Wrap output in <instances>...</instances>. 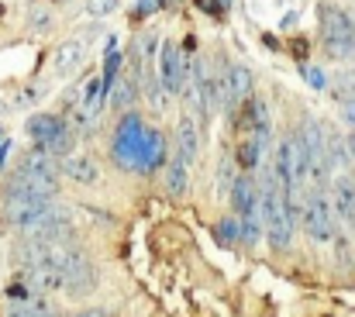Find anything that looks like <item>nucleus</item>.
<instances>
[{
  "mask_svg": "<svg viewBox=\"0 0 355 317\" xmlns=\"http://www.w3.org/2000/svg\"><path fill=\"white\" fill-rule=\"evenodd\" d=\"M279 183H283L279 173H269L262 180V207H259L272 248H286L290 234H293V214H290V200H286V187H279Z\"/></svg>",
  "mask_w": 355,
  "mask_h": 317,
  "instance_id": "f257e3e1",
  "label": "nucleus"
},
{
  "mask_svg": "<svg viewBox=\"0 0 355 317\" xmlns=\"http://www.w3.org/2000/svg\"><path fill=\"white\" fill-rule=\"evenodd\" d=\"M318 24H321V42H324L328 55H335V59L355 55V24L342 7L321 3L318 7Z\"/></svg>",
  "mask_w": 355,
  "mask_h": 317,
  "instance_id": "f03ea898",
  "label": "nucleus"
},
{
  "mask_svg": "<svg viewBox=\"0 0 355 317\" xmlns=\"http://www.w3.org/2000/svg\"><path fill=\"white\" fill-rule=\"evenodd\" d=\"M304 228L314 241H331L335 238V200H328L324 190L307 194V207H304Z\"/></svg>",
  "mask_w": 355,
  "mask_h": 317,
  "instance_id": "7ed1b4c3",
  "label": "nucleus"
},
{
  "mask_svg": "<svg viewBox=\"0 0 355 317\" xmlns=\"http://www.w3.org/2000/svg\"><path fill=\"white\" fill-rule=\"evenodd\" d=\"M59 183L55 176H28V173H14V180L7 183V204H24V200H55Z\"/></svg>",
  "mask_w": 355,
  "mask_h": 317,
  "instance_id": "20e7f679",
  "label": "nucleus"
},
{
  "mask_svg": "<svg viewBox=\"0 0 355 317\" xmlns=\"http://www.w3.org/2000/svg\"><path fill=\"white\" fill-rule=\"evenodd\" d=\"M24 286L35 293H55V290H66V273L59 262H42V266L24 269Z\"/></svg>",
  "mask_w": 355,
  "mask_h": 317,
  "instance_id": "39448f33",
  "label": "nucleus"
},
{
  "mask_svg": "<svg viewBox=\"0 0 355 317\" xmlns=\"http://www.w3.org/2000/svg\"><path fill=\"white\" fill-rule=\"evenodd\" d=\"M159 80H162L166 94H176L183 83V59H180V49L173 42H166L159 52Z\"/></svg>",
  "mask_w": 355,
  "mask_h": 317,
  "instance_id": "423d86ee",
  "label": "nucleus"
},
{
  "mask_svg": "<svg viewBox=\"0 0 355 317\" xmlns=\"http://www.w3.org/2000/svg\"><path fill=\"white\" fill-rule=\"evenodd\" d=\"M232 204L241 217H255V211L262 207V190H255L252 176H238L232 183Z\"/></svg>",
  "mask_w": 355,
  "mask_h": 317,
  "instance_id": "0eeeda50",
  "label": "nucleus"
},
{
  "mask_svg": "<svg viewBox=\"0 0 355 317\" xmlns=\"http://www.w3.org/2000/svg\"><path fill=\"white\" fill-rule=\"evenodd\" d=\"M248 97H252V73L245 66H232L228 69V101H225V107L235 114Z\"/></svg>",
  "mask_w": 355,
  "mask_h": 317,
  "instance_id": "6e6552de",
  "label": "nucleus"
},
{
  "mask_svg": "<svg viewBox=\"0 0 355 317\" xmlns=\"http://www.w3.org/2000/svg\"><path fill=\"white\" fill-rule=\"evenodd\" d=\"M197 152H200V135H197V121L187 114L183 121H180V128H176V155L190 166L193 159H197Z\"/></svg>",
  "mask_w": 355,
  "mask_h": 317,
  "instance_id": "1a4fd4ad",
  "label": "nucleus"
},
{
  "mask_svg": "<svg viewBox=\"0 0 355 317\" xmlns=\"http://www.w3.org/2000/svg\"><path fill=\"white\" fill-rule=\"evenodd\" d=\"M59 166H62V173H66L69 180H76V183H97V180H101V169H97V162H94L90 155H66Z\"/></svg>",
  "mask_w": 355,
  "mask_h": 317,
  "instance_id": "9d476101",
  "label": "nucleus"
},
{
  "mask_svg": "<svg viewBox=\"0 0 355 317\" xmlns=\"http://www.w3.org/2000/svg\"><path fill=\"white\" fill-rule=\"evenodd\" d=\"M331 200H335L338 217L355 228V183H352V176H338V180H335V197H331Z\"/></svg>",
  "mask_w": 355,
  "mask_h": 317,
  "instance_id": "9b49d317",
  "label": "nucleus"
},
{
  "mask_svg": "<svg viewBox=\"0 0 355 317\" xmlns=\"http://www.w3.org/2000/svg\"><path fill=\"white\" fill-rule=\"evenodd\" d=\"M17 173H28V176H59L62 166H55L45 148H35V152H28V155L17 162Z\"/></svg>",
  "mask_w": 355,
  "mask_h": 317,
  "instance_id": "f8f14e48",
  "label": "nucleus"
},
{
  "mask_svg": "<svg viewBox=\"0 0 355 317\" xmlns=\"http://www.w3.org/2000/svg\"><path fill=\"white\" fill-rule=\"evenodd\" d=\"M83 62V42H62L59 49H55V59H52V69H55V76H69L76 66Z\"/></svg>",
  "mask_w": 355,
  "mask_h": 317,
  "instance_id": "ddd939ff",
  "label": "nucleus"
},
{
  "mask_svg": "<svg viewBox=\"0 0 355 317\" xmlns=\"http://www.w3.org/2000/svg\"><path fill=\"white\" fill-rule=\"evenodd\" d=\"M62 128H66V121L55 117V114H35V117L28 121V131H31V138H35L38 145H49Z\"/></svg>",
  "mask_w": 355,
  "mask_h": 317,
  "instance_id": "4468645a",
  "label": "nucleus"
},
{
  "mask_svg": "<svg viewBox=\"0 0 355 317\" xmlns=\"http://www.w3.org/2000/svg\"><path fill=\"white\" fill-rule=\"evenodd\" d=\"M159 162H162V135L159 131H145L141 152H138V169H152Z\"/></svg>",
  "mask_w": 355,
  "mask_h": 317,
  "instance_id": "2eb2a0df",
  "label": "nucleus"
},
{
  "mask_svg": "<svg viewBox=\"0 0 355 317\" xmlns=\"http://www.w3.org/2000/svg\"><path fill=\"white\" fill-rule=\"evenodd\" d=\"M135 97H138V83H135V76H121L118 87L111 90V104L114 107H131L135 104Z\"/></svg>",
  "mask_w": 355,
  "mask_h": 317,
  "instance_id": "dca6fc26",
  "label": "nucleus"
},
{
  "mask_svg": "<svg viewBox=\"0 0 355 317\" xmlns=\"http://www.w3.org/2000/svg\"><path fill=\"white\" fill-rule=\"evenodd\" d=\"M166 187H169V194H173V197H180V194L187 190V162H183L180 155H176V159H173V166L166 169Z\"/></svg>",
  "mask_w": 355,
  "mask_h": 317,
  "instance_id": "f3484780",
  "label": "nucleus"
},
{
  "mask_svg": "<svg viewBox=\"0 0 355 317\" xmlns=\"http://www.w3.org/2000/svg\"><path fill=\"white\" fill-rule=\"evenodd\" d=\"M101 94H104V80H90V83L83 87V107L97 110V104H101Z\"/></svg>",
  "mask_w": 355,
  "mask_h": 317,
  "instance_id": "a211bd4d",
  "label": "nucleus"
},
{
  "mask_svg": "<svg viewBox=\"0 0 355 317\" xmlns=\"http://www.w3.org/2000/svg\"><path fill=\"white\" fill-rule=\"evenodd\" d=\"M114 7H118V0H87L90 17H107V14H114Z\"/></svg>",
  "mask_w": 355,
  "mask_h": 317,
  "instance_id": "6ab92c4d",
  "label": "nucleus"
},
{
  "mask_svg": "<svg viewBox=\"0 0 355 317\" xmlns=\"http://www.w3.org/2000/svg\"><path fill=\"white\" fill-rule=\"evenodd\" d=\"M7 317H55L49 307H42V304H28V307H14Z\"/></svg>",
  "mask_w": 355,
  "mask_h": 317,
  "instance_id": "aec40b11",
  "label": "nucleus"
},
{
  "mask_svg": "<svg viewBox=\"0 0 355 317\" xmlns=\"http://www.w3.org/2000/svg\"><path fill=\"white\" fill-rule=\"evenodd\" d=\"M218 238H221L225 245H235L238 241V221H221V224H218Z\"/></svg>",
  "mask_w": 355,
  "mask_h": 317,
  "instance_id": "412c9836",
  "label": "nucleus"
},
{
  "mask_svg": "<svg viewBox=\"0 0 355 317\" xmlns=\"http://www.w3.org/2000/svg\"><path fill=\"white\" fill-rule=\"evenodd\" d=\"M241 238H245L248 245L259 241V221H255V217H241Z\"/></svg>",
  "mask_w": 355,
  "mask_h": 317,
  "instance_id": "4be33fe9",
  "label": "nucleus"
},
{
  "mask_svg": "<svg viewBox=\"0 0 355 317\" xmlns=\"http://www.w3.org/2000/svg\"><path fill=\"white\" fill-rule=\"evenodd\" d=\"M304 76H307V83H311V87H318V90L324 87V76H321L318 69H311V66H307V69H304Z\"/></svg>",
  "mask_w": 355,
  "mask_h": 317,
  "instance_id": "5701e85b",
  "label": "nucleus"
},
{
  "mask_svg": "<svg viewBox=\"0 0 355 317\" xmlns=\"http://www.w3.org/2000/svg\"><path fill=\"white\" fill-rule=\"evenodd\" d=\"M76 317H111V311H83V314Z\"/></svg>",
  "mask_w": 355,
  "mask_h": 317,
  "instance_id": "b1692460",
  "label": "nucleus"
},
{
  "mask_svg": "<svg viewBox=\"0 0 355 317\" xmlns=\"http://www.w3.org/2000/svg\"><path fill=\"white\" fill-rule=\"evenodd\" d=\"M197 3H204V7L211 10V14H218V0H197Z\"/></svg>",
  "mask_w": 355,
  "mask_h": 317,
  "instance_id": "393cba45",
  "label": "nucleus"
},
{
  "mask_svg": "<svg viewBox=\"0 0 355 317\" xmlns=\"http://www.w3.org/2000/svg\"><path fill=\"white\" fill-rule=\"evenodd\" d=\"M345 142H349V155H352V159H355V135H349Z\"/></svg>",
  "mask_w": 355,
  "mask_h": 317,
  "instance_id": "a878e982",
  "label": "nucleus"
}]
</instances>
